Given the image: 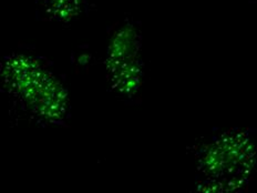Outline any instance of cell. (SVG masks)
<instances>
[{
	"mask_svg": "<svg viewBox=\"0 0 257 193\" xmlns=\"http://www.w3.org/2000/svg\"><path fill=\"white\" fill-rule=\"evenodd\" d=\"M48 8L55 10V17L64 19L71 16L76 12L80 0H46Z\"/></svg>",
	"mask_w": 257,
	"mask_h": 193,
	"instance_id": "obj_1",
	"label": "cell"
}]
</instances>
